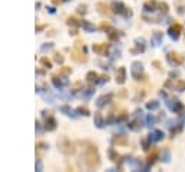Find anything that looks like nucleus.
<instances>
[{
    "mask_svg": "<svg viewBox=\"0 0 185 172\" xmlns=\"http://www.w3.org/2000/svg\"><path fill=\"white\" fill-rule=\"evenodd\" d=\"M84 159H85V165H87L90 169L97 168L98 165H100V156H98L97 148H95V146H90V148L85 150Z\"/></svg>",
    "mask_w": 185,
    "mask_h": 172,
    "instance_id": "obj_1",
    "label": "nucleus"
},
{
    "mask_svg": "<svg viewBox=\"0 0 185 172\" xmlns=\"http://www.w3.org/2000/svg\"><path fill=\"white\" fill-rule=\"evenodd\" d=\"M166 61H168L171 65H175V67H177V65L184 62V56L177 54V52H169L166 55Z\"/></svg>",
    "mask_w": 185,
    "mask_h": 172,
    "instance_id": "obj_2",
    "label": "nucleus"
},
{
    "mask_svg": "<svg viewBox=\"0 0 185 172\" xmlns=\"http://www.w3.org/2000/svg\"><path fill=\"white\" fill-rule=\"evenodd\" d=\"M181 32H182V25H179V23H174V25L168 29V34H169V36L172 38V39H178L179 35H181Z\"/></svg>",
    "mask_w": 185,
    "mask_h": 172,
    "instance_id": "obj_3",
    "label": "nucleus"
},
{
    "mask_svg": "<svg viewBox=\"0 0 185 172\" xmlns=\"http://www.w3.org/2000/svg\"><path fill=\"white\" fill-rule=\"evenodd\" d=\"M61 150L65 152V154H74L75 152V148L72 145L69 140H64V142L61 143Z\"/></svg>",
    "mask_w": 185,
    "mask_h": 172,
    "instance_id": "obj_4",
    "label": "nucleus"
},
{
    "mask_svg": "<svg viewBox=\"0 0 185 172\" xmlns=\"http://www.w3.org/2000/svg\"><path fill=\"white\" fill-rule=\"evenodd\" d=\"M72 58H74L77 62H85V61H87V56H85V54H83L81 51H78L77 48L72 49Z\"/></svg>",
    "mask_w": 185,
    "mask_h": 172,
    "instance_id": "obj_5",
    "label": "nucleus"
},
{
    "mask_svg": "<svg viewBox=\"0 0 185 172\" xmlns=\"http://www.w3.org/2000/svg\"><path fill=\"white\" fill-rule=\"evenodd\" d=\"M143 71V68H142V64L140 62H133V67H132V74L133 77L136 80H140V74Z\"/></svg>",
    "mask_w": 185,
    "mask_h": 172,
    "instance_id": "obj_6",
    "label": "nucleus"
},
{
    "mask_svg": "<svg viewBox=\"0 0 185 172\" xmlns=\"http://www.w3.org/2000/svg\"><path fill=\"white\" fill-rule=\"evenodd\" d=\"M116 81L119 84H123L126 81V70L125 68H119V71L116 74Z\"/></svg>",
    "mask_w": 185,
    "mask_h": 172,
    "instance_id": "obj_7",
    "label": "nucleus"
},
{
    "mask_svg": "<svg viewBox=\"0 0 185 172\" xmlns=\"http://www.w3.org/2000/svg\"><path fill=\"white\" fill-rule=\"evenodd\" d=\"M93 49H94L97 54H106L107 49H109V45H106V44H101V45H94V46H93Z\"/></svg>",
    "mask_w": 185,
    "mask_h": 172,
    "instance_id": "obj_8",
    "label": "nucleus"
},
{
    "mask_svg": "<svg viewBox=\"0 0 185 172\" xmlns=\"http://www.w3.org/2000/svg\"><path fill=\"white\" fill-rule=\"evenodd\" d=\"M113 8H114V12H117V13H125V15H127V12L125 10L126 8L121 3H114Z\"/></svg>",
    "mask_w": 185,
    "mask_h": 172,
    "instance_id": "obj_9",
    "label": "nucleus"
},
{
    "mask_svg": "<svg viewBox=\"0 0 185 172\" xmlns=\"http://www.w3.org/2000/svg\"><path fill=\"white\" fill-rule=\"evenodd\" d=\"M97 9L100 13H106V15H110V10H109V6L104 3H98L97 4Z\"/></svg>",
    "mask_w": 185,
    "mask_h": 172,
    "instance_id": "obj_10",
    "label": "nucleus"
},
{
    "mask_svg": "<svg viewBox=\"0 0 185 172\" xmlns=\"http://www.w3.org/2000/svg\"><path fill=\"white\" fill-rule=\"evenodd\" d=\"M156 159H158V150H153V154H151L149 155V158H147V164L153 165L156 162Z\"/></svg>",
    "mask_w": 185,
    "mask_h": 172,
    "instance_id": "obj_11",
    "label": "nucleus"
},
{
    "mask_svg": "<svg viewBox=\"0 0 185 172\" xmlns=\"http://www.w3.org/2000/svg\"><path fill=\"white\" fill-rule=\"evenodd\" d=\"M174 87L177 88L178 91H184L185 90V81L179 80V81H177V84H174Z\"/></svg>",
    "mask_w": 185,
    "mask_h": 172,
    "instance_id": "obj_12",
    "label": "nucleus"
},
{
    "mask_svg": "<svg viewBox=\"0 0 185 172\" xmlns=\"http://www.w3.org/2000/svg\"><path fill=\"white\" fill-rule=\"evenodd\" d=\"M162 138H163V132L155 130V132H153V138H151V139H153V140H161Z\"/></svg>",
    "mask_w": 185,
    "mask_h": 172,
    "instance_id": "obj_13",
    "label": "nucleus"
},
{
    "mask_svg": "<svg viewBox=\"0 0 185 172\" xmlns=\"http://www.w3.org/2000/svg\"><path fill=\"white\" fill-rule=\"evenodd\" d=\"M155 6H156L155 2H147V3L145 4V9H146V10H153V9H155Z\"/></svg>",
    "mask_w": 185,
    "mask_h": 172,
    "instance_id": "obj_14",
    "label": "nucleus"
},
{
    "mask_svg": "<svg viewBox=\"0 0 185 172\" xmlns=\"http://www.w3.org/2000/svg\"><path fill=\"white\" fill-rule=\"evenodd\" d=\"M158 6H159V10L168 12V3H165V2H163V3H159Z\"/></svg>",
    "mask_w": 185,
    "mask_h": 172,
    "instance_id": "obj_15",
    "label": "nucleus"
},
{
    "mask_svg": "<svg viewBox=\"0 0 185 172\" xmlns=\"http://www.w3.org/2000/svg\"><path fill=\"white\" fill-rule=\"evenodd\" d=\"M158 101H152V103H147V109H158Z\"/></svg>",
    "mask_w": 185,
    "mask_h": 172,
    "instance_id": "obj_16",
    "label": "nucleus"
},
{
    "mask_svg": "<svg viewBox=\"0 0 185 172\" xmlns=\"http://www.w3.org/2000/svg\"><path fill=\"white\" fill-rule=\"evenodd\" d=\"M95 77H97V74H95V72H88V74H87L88 81H94Z\"/></svg>",
    "mask_w": 185,
    "mask_h": 172,
    "instance_id": "obj_17",
    "label": "nucleus"
},
{
    "mask_svg": "<svg viewBox=\"0 0 185 172\" xmlns=\"http://www.w3.org/2000/svg\"><path fill=\"white\" fill-rule=\"evenodd\" d=\"M126 138H114V143H126Z\"/></svg>",
    "mask_w": 185,
    "mask_h": 172,
    "instance_id": "obj_18",
    "label": "nucleus"
},
{
    "mask_svg": "<svg viewBox=\"0 0 185 172\" xmlns=\"http://www.w3.org/2000/svg\"><path fill=\"white\" fill-rule=\"evenodd\" d=\"M41 62L44 64V65H46V67H48V68L51 67V62H49V61L46 60V58H42V60H41Z\"/></svg>",
    "mask_w": 185,
    "mask_h": 172,
    "instance_id": "obj_19",
    "label": "nucleus"
},
{
    "mask_svg": "<svg viewBox=\"0 0 185 172\" xmlns=\"http://www.w3.org/2000/svg\"><path fill=\"white\" fill-rule=\"evenodd\" d=\"M80 112H83V113H81V114H88V110L87 109H85V107H84V109H83V107H80Z\"/></svg>",
    "mask_w": 185,
    "mask_h": 172,
    "instance_id": "obj_20",
    "label": "nucleus"
},
{
    "mask_svg": "<svg viewBox=\"0 0 185 172\" xmlns=\"http://www.w3.org/2000/svg\"><path fill=\"white\" fill-rule=\"evenodd\" d=\"M55 58H57V61H58V62H62V60H64L62 56H59V54H57V56H55Z\"/></svg>",
    "mask_w": 185,
    "mask_h": 172,
    "instance_id": "obj_21",
    "label": "nucleus"
}]
</instances>
